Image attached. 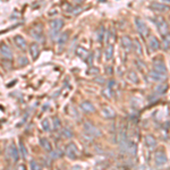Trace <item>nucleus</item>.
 <instances>
[{
    "instance_id": "obj_1",
    "label": "nucleus",
    "mask_w": 170,
    "mask_h": 170,
    "mask_svg": "<svg viewBox=\"0 0 170 170\" xmlns=\"http://www.w3.org/2000/svg\"><path fill=\"white\" fill-rule=\"evenodd\" d=\"M154 22L156 24V27L159 30L160 34L162 37H169V26H168L166 21L161 16H156V17H154Z\"/></svg>"
},
{
    "instance_id": "obj_2",
    "label": "nucleus",
    "mask_w": 170,
    "mask_h": 170,
    "mask_svg": "<svg viewBox=\"0 0 170 170\" xmlns=\"http://www.w3.org/2000/svg\"><path fill=\"white\" fill-rule=\"evenodd\" d=\"M84 132L90 137H96V136H101V130H99L95 126L93 125L92 122H86L84 124Z\"/></svg>"
},
{
    "instance_id": "obj_3",
    "label": "nucleus",
    "mask_w": 170,
    "mask_h": 170,
    "mask_svg": "<svg viewBox=\"0 0 170 170\" xmlns=\"http://www.w3.org/2000/svg\"><path fill=\"white\" fill-rule=\"evenodd\" d=\"M7 154L14 162H17L19 160V150L16 148L15 143H10L7 148Z\"/></svg>"
},
{
    "instance_id": "obj_4",
    "label": "nucleus",
    "mask_w": 170,
    "mask_h": 170,
    "mask_svg": "<svg viewBox=\"0 0 170 170\" xmlns=\"http://www.w3.org/2000/svg\"><path fill=\"white\" fill-rule=\"evenodd\" d=\"M31 35L39 42H43L44 40V35H43V30H42V25L37 24L31 30Z\"/></svg>"
},
{
    "instance_id": "obj_5",
    "label": "nucleus",
    "mask_w": 170,
    "mask_h": 170,
    "mask_svg": "<svg viewBox=\"0 0 170 170\" xmlns=\"http://www.w3.org/2000/svg\"><path fill=\"white\" fill-rule=\"evenodd\" d=\"M135 24H136V27H137V31L140 32V34L142 35L143 37H146L149 35V29L146 24L144 23L143 19H141L140 17L135 18Z\"/></svg>"
},
{
    "instance_id": "obj_6",
    "label": "nucleus",
    "mask_w": 170,
    "mask_h": 170,
    "mask_svg": "<svg viewBox=\"0 0 170 170\" xmlns=\"http://www.w3.org/2000/svg\"><path fill=\"white\" fill-rule=\"evenodd\" d=\"M0 55L2 56L4 59H13V52L10 47L5 42L0 44Z\"/></svg>"
},
{
    "instance_id": "obj_7",
    "label": "nucleus",
    "mask_w": 170,
    "mask_h": 170,
    "mask_svg": "<svg viewBox=\"0 0 170 170\" xmlns=\"http://www.w3.org/2000/svg\"><path fill=\"white\" fill-rule=\"evenodd\" d=\"M65 154H66L69 159H76L78 156V151H77V148L75 146V144L69 143V144L67 145L66 149H65Z\"/></svg>"
},
{
    "instance_id": "obj_8",
    "label": "nucleus",
    "mask_w": 170,
    "mask_h": 170,
    "mask_svg": "<svg viewBox=\"0 0 170 170\" xmlns=\"http://www.w3.org/2000/svg\"><path fill=\"white\" fill-rule=\"evenodd\" d=\"M153 69L158 73H161V74L167 75V68L166 65L163 64V61L161 59H156L153 61Z\"/></svg>"
},
{
    "instance_id": "obj_9",
    "label": "nucleus",
    "mask_w": 170,
    "mask_h": 170,
    "mask_svg": "<svg viewBox=\"0 0 170 170\" xmlns=\"http://www.w3.org/2000/svg\"><path fill=\"white\" fill-rule=\"evenodd\" d=\"M154 158H155V163H156L158 166H162V164H164V163L167 162L166 153H164L162 150H159V151L155 152Z\"/></svg>"
},
{
    "instance_id": "obj_10",
    "label": "nucleus",
    "mask_w": 170,
    "mask_h": 170,
    "mask_svg": "<svg viewBox=\"0 0 170 170\" xmlns=\"http://www.w3.org/2000/svg\"><path fill=\"white\" fill-rule=\"evenodd\" d=\"M148 44L151 51H155V50H158L160 48V42L158 41V39L154 35H149Z\"/></svg>"
},
{
    "instance_id": "obj_11",
    "label": "nucleus",
    "mask_w": 170,
    "mask_h": 170,
    "mask_svg": "<svg viewBox=\"0 0 170 170\" xmlns=\"http://www.w3.org/2000/svg\"><path fill=\"white\" fill-rule=\"evenodd\" d=\"M14 41H15V44L17 45V48L19 50H22V51H25L26 48H27V42L22 35H16L14 37Z\"/></svg>"
},
{
    "instance_id": "obj_12",
    "label": "nucleus",
    "mask_w": 170,
    "mask_h": 170,
    "mask_svg": "<svg viewBox=\"0 0 170 170\" xmlns=\"http://www.w3.org/2000/svg\"><path fill=\"white\" fill-rule=\"evenodd\" d=\"M150 76H151L152 79L155 82H163L167 78V75L161 74V73H158V71H155L154 69L150 71Z\"/></svg>"
},
{
    "instance_id": "obj_13",
    "label": "nucleus",
    "mask_w": 170,
    "mask_h": 170,
    "mask_svg": "<svg viewBox=\"0 0 170 170\" xmlns=\"http://www.w3.org/2000/svg\"><path fill=\"white\" fill-rule=\"evenodd\" d=\"M30 53L33 59H37V57H39V55H40V47H39L37 43L33 42V43L30 45Z\"/></svg>"
},
{
    "instance_id": "obj_14",
    "label": "nucleus",
    "mask_w": 170,
    "mask_h": 170,
    "mask_svg": "<svg viewBox=\"0 0 170 170\" xmlns=\"http://www.w3.org/2000/svg\"><path fill=\"white\" fill-rule=\"evenodd\" d=\"M81 108H82V110L85 111V112H94V111H95L94 106H93L90 101H83L81 103Z\"/></svg>"
},
{
    "instance_id": "obj_15",
    "label": "nucleus",
    "mask_w": 170,
    "mask_h": 170,
    "mask_svg": "<svg viewBox=\"0 0 170 170\" xmlns=\"http://www.w3.org/2000/svg\"><path fill=\"white\" fill-rule=\"evenodd\" d=\"M50 26H51L52 31H59L64 26V22L61 19H53V21L50 23Z\"/></svg>"
},
{
    "instance_id": "obj_16",
    "label": "nucleus",
    "mask_w": 170,
    "mask_h": 170,
    "mask_svg": "<svg viewBox=\"0 0 170 170\" xmlns=\"http://www.w3.org/2000/svg\"><path fill=\"white\" fill-rule=\"evenodd\" d=\"M40 144H41V146L47 152H49V153L52 151V145H51V143L49 142V140H47V138H44V137H42V138L40 140Z\"/></svg>"
},
{
    "instance_id": "obj_17",
    "label": "nucleus",
    "mask_w": 170,
    "mask_h": 170,
    "mask_svg": "<svg viewBox=\"0 0 170 170\" xmlns=\"http://www.w3.org/2000/svg\"><path fill=\"white\" fill-rule=\"evenodd\" d=\"M122 45H124V48L127 50V51H129L130 49H132V45H133V42H132V40H130L129 37H122Z\"/></svg>"
},
{
    "instance_id": "obj_18",
    "label": "nucleus",
    "mask_w": 170,
    "mask_h": 170,
    "mask_svg": "<svg viewBox=\"0 0 170 170\" xmlns=\"http://www.w3.org/2000/svg\"><path fill=\"white\" fill-rule=\"evenodd\" d=\"M102 115H103L106 118H114V117L116 116V112L112 110L111 108L106 107L102 109Z\"/></svg>"
},
{
    "instance_id": "obj_19",
    "label": "nucleus",
    "mask_w": 170,
    "mask_h": 170,
    "mask_svg": "<svg viewBox=\"0 0 170 170\" xmlns=\"http://www.w3.org/2000/svg\"><path fill=\"white\" fill-rule=\"evenodd\" d=\"M145 144L148 145L150 149H153L156 145V141L153 136L151 135H148V136H145Z\"/></svg>"
},
{
    "instance_id": "obj_20",
    "label": "nucleus",
    "mask_w": 170,
    "mask_h": 170,
    "mask_svg": "<svg viewBox=\"0 0 170 170\" xmlns=\"http://www.w3.org/2000/svg\"><path fill=\"white\" fill-rule=\"evenodd\" d=\"M151 8L156 11H161V13H162V11L168 10V7H167V6H164V5H162V4H159V2H153Z\"/></svg>"
},
{
    "instance_id": "obj_21",
    "label": "nucleus",
    "mask_w": 170,
    "mask_h": 170,
    "mask_svg": "<svg viewBox=\"0 0 170 170\" xmlns=\"http://www.w3.org/2000/svg\"><path fill=\"white\" fill-rule=\"evenodd\" d=\"M133 44H134V48H135V50H136V52H137V55L138 56L143 55V49H142V45H141L140 41L135 40L133 42Z\"/></svg>"
},
{
    "instance_id": "obj_22",
    "label": "nucleus",
    "mask_w": 170,
    "mask_h": 170,
    "mask_svg": "<svg viewBox=\"0 0 170 170\" xmlns=\"http://www.w3.org/2000/svg\"><path fill=\"white\" fill-rule=\"evenodd\" d=\"M19 153H22L23 159H26V156H27V150H26L25 144L23 142H19Z\"/></svg>"
},
{
    "instance_id": "obj_23",
    "label": "nucleus",
    "mask_w": 170,
    "mask_h": 170,
    "mask_svg": "<svg viewBox=\"0 0 170 170\" xmlns=\"http://www.w3.org/2000/svg\"><path fill=\"white\" fill-rule=\"evenodd\" d=\"M61 135L64 137H66V138H70V137L74 136V133H73V130H70L69 128H64L63 132H61Z\"/></svg>"
},
{
    "instance_id": "obj_24",
    "label": "nucleus",
    "mask_w": 170,
    "mask_h": 170,
    "mask_svg": "<svg viewBox=\"0 0 170 170\" xmlns=\"http://www.w3.org/2000/svg\"><path fill=\"white\" fill-rule=\"evenodd\" d=\"M167 90H168V85H167V84L159 85V86H156V89H155V92L158 93V94H163V93L166 92Z\"/></svg>"
},
{
    "instance_id": "obj_25",
    "label": "nucleus",
    "mask_w": 170,
    "mask_h": 170,
    "mask_svg": "<svg viewBox=\"0 0 170 170\" xmlns=\"http://www.w3.org/2000/svg\"><path fill=\"white\" fill-rule=\"evenodd\" d=\"M77 53H78V56H79L81 58H83V59H86V58H87V57L90 56L89 52L86 51V50H84V49H82V48L78 49Z\"/></svg>"
},
{
    "instance_id": "obj_26",
    "label": "nucleus",
    "mask_w": 170,
    "mask_h": 170,
    "mask_svg": "<svg viewBox=\"0 0 170 170\" xmlns=\"http://www.w3.org/2000/svg\"><path fill=\"white\" fill-rule=\"evenodd\" d=\"M112 50H114V48H112V44H110L109 47L107 48V50H106V59L109 60L112 58Z\"/></svg>"
},
{
    "instance_id": "obj_27",
    "label": "nucleus",
    "mask_w": 170,
    "mask_h": 170,
    "mask_svg": "<svg viewBox=\"0 0 170 170\" xmlns=\"http://www.w3.org/2000/svg\"><path fill=\"white\" fill-rule=\"evenodd\" d=\"M103 35H104V27L103 26H100V29L98 31V40H99V42L103 41Z\"/></svg>"
},
{
    "instance_id": "obj_28",
    "label": "nucleus",
    "mask_w": 170,
    "mask_h": 170,
    "mask_svg": "<svg viewBox=\"0 0 170 170\" xmlns=\"http://www.w3.org/2000/svg\"><path fill=\"white\" fill-rule=\"evenodd\" d=\"M67 40H68V33H64L61 37H59V40H58V42H59V44L60 45H63V44H65L67 42Z\"/></svg>"
},
{
    "instance_id": "obj_29",
    "label": "nucleus",
    "mask_w": 170,
    "mask_h": 170,
    "mask_svg": "<svg viewBox=\"0 0 170 170\" xmlns=\"http://www.w3.org/2000/svg\"><path fill=\"white\" fill-rule=\"evenodd\" d=\"M102 93H103V95L106 96V98H111V96L114 95V93H112L110 87H106V89H103Z\"/></svg>"
},
{
    "instance_id": "obj_30",
    "label": "nucleus",
    "mask_w": 170,
    "mask_h": 170,
    "mask_svg": "<svg viewBox=\"0 0 170 170\" xmlns=\"http://www.w3.org/2000/svg\"><path fill=\"white\" fill-rule=\"evenodd\" d=\"M2 66H4L5 69L9 70L11 68V59H5L2 61Z\"/></svg>"
},
{
    "instance_id": "obj_31",
    "label": "nucleus",
    "mask_w": 170,
    "mask_h": 170,
    "mask_svg": "<svg viewBox=\"0 0 170 170\" xmlns=\"http://www.w3.org/2000/svg\"><path fill=\"white\" fill-rule=\"evenodd\" d=\"M42 127H43V129H44L45 132H49V130H50V124H49L48 119H44V120L42 122Z\"/></svg>"
},
{
    "instance_id": "obj_32",
    "label": "nucleus",
    "mask_w": 170,
    "mask_h": 170,
    "mask_svg": "<svg viewBox=\"0 0 170 170\" xmlns=\"http://www.w3.org/2000/svg\"><path fill=\"white\" fill-rule=\"evenodd\" d=\"M60 125H61L60 119L58 118V117H55V118H53V128H55V129H58L60 127Z\"/></svg>"
},
{
    "instance_id": "obj_33",
    "label": "nucleus",
    "mask_w": 170,
    "mask_h": 170,
    "mask_svg": "<svg viewBox=\"0 0 170 170\" xmlns=\"http://www.w3.org/2000/svg\"><path fill=\"white\" fill-rule=\"evenodd\" d=\"M30 167H31V169H40V168H41L40 164H39V163H37L35 160H32V161H31Z\"/></svg>"
},
{
    "instance_id": "obj_34",
    "label": "nucleus",
    "mask_w": 170,
    "mask_h": 170,
    "mask_svg": "<svg viewBox=\"0 0 170 170\" xmlns=\"http://www.w3.org/2000/svg\"><path fill=\"white\" fill-rule=\"evenodd\" d=\"M170 45V39L168 37V39H166V40H163V44H162V48L163 49H168Z\"/></svg>"
},
{
    "instance_id": "obj_35",
    "label": "nucleus",
    "mask_w": 170,
    "mask_h": 170,
    "mask_svg": "<svg viewBox=\"0 0 170 170\" xmlns=\"http://www.w3.org/2000/svg\"><path fill=\"white\" fill-rule=\"evenodd\" d=\"M26 64H27V59H26V58H19V60H18L19 66H25Z\"/></svg>"
},
{
    "instance_id": "obj_36",
    "label": "nucleus",
    "mask_w": 170,
    "mask_h": 170,
    "mask_svg": "<svg viewBox=\"0 0 170 170\" xmlns=\"http://www.w3.org/2000/svg\"><path fill=\"white\" fill-rule=\"evenodd\" d=\"M133 76H134V73H133V71H130V73H129V77H132V78H130V81L134 82V83H137V76H135V77H133Z\"/></svg>"
},
{
    "instance_id": "obj_37",
    "label": "nucleus",
    "mask_w": 170,
    "mask_h": 170,
    "mask_svg": "<svg viewBox=\"0 0 170 170\" xmlns=\"http://www.w3.org/2000/svg\"><path fill=\"white\" fill-rule=\"evenodd\" d=\"M166 1H169V2H170V0H166Z\"/></svg>"
}]
</instances>
